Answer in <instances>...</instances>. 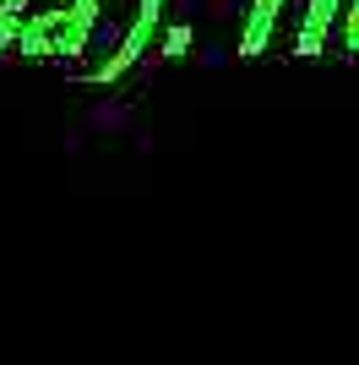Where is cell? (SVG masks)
I'll use <instances>...</instances> for the list:
<instances>
[{
    "label": "cell",
    "mask_w": 359,
    "mask_h": 365,
    "mask_svg": "<svg viewBox=\"0 0 359 365\" xmlns=\"http://www.w3.org/2000/svg\"><path fill=\"white\" fill-rule=\"evenodd\" d=\"M93 28H98V11L22 16V38H16V55H22V61H66V55H82V49L93 44Z\"/></svg>",
    "instance_id": "obj_1"
},
{
    "label": "cell",
    "mask_w": 359,
    "mask_h": 365,
    "mask_svg": "<svg viewBox=\"0 0 359 365\" xmlns=\"http://www.w3.org/2000/svg\"><path fill=\"white\" fill-rule=\"evenodd\" d=\"M164 6L169 0H136L131 22H125V33L115 38V49H109L104 61L88 66V82H120L125 71H136V66L152 55V38H164Z\"/></svg>",
    "instance_id": "obj_2"
},
{
    "label": "cell",
    "mask_w": 359,
    "mask_h": 365,
    "mask_svg": "<svg viewBox=\"0 0 359 365\" xmlns=\"http://www.w3.org/2000/svg\"><path fill=\"white\" fill-rule=\"evenodd\" d=\"M343 6L348 0H305L299 28H294V38H288V55H299V61L327 55V38H332V28L343 22Z\"/></svg>",
    "instance_id": "obj_3"
},
{
    "label": "cell",
    "mask_w": 359,
    "mask_h": 365,
    "mask_svg": "<svg viewBox=\"0 0 359 365\" xmlns=\"http://www.w3.org/2000/svg\"><path fill=\"white\" fill-rule=\"evenodd\" d=\"M283 16H288V0H251L245 11V28H239V55H267L278 38H283Z\"/></svg>",
    "instance_id": "obj_4"
},
{
    "label": "cell",
    "mask_w": 359,
    "mask_h": 365,
    "mask_svg": "<svg viewBox=\"0 0 359 365\" xmlns=\"http://www.w3.org/2000/svg\"><path fill=\"white\" fill-rule=\"evenodd\" d=\"M66 11H98V0H33L28 16H66Z\"/></svg>",
    "instance_id": "obj_5"
},
{
    "label": "cell",
    "mask_w": 359,
    "mask_h": 365,
    "mask_svg": "<svg viewBox=\"0 0 359 365\" xmlns=\"http://www.w3.org/2000/svg\"><path fill=\"white\" fill-rule=\"evenodd\" d=\"M185 49H191V28H164L158 55H164V61H185Z\"/></svg>",
    "instance_id": "obj_6"
},
{
    "label": "cell",
    "mask_w": 359,
    "mask_h": 365,
    "mask_svg": "<svg viewBox=\"0 0 359 365\" xmlns=\"http://www.w3.org/2000/svg\"><path fill=\"white\" fill-rule=\"evenodd\" d=\"M338 38H343L348 55H359V0H348L343 6V22H338Z\"/></svg>",
    "instance_id": "obj_7"
},
{
    "label": "cell",
    "mask_w": 359,
    "mask_h": 365,
    "mask_svg": "<svg viewBox=\"0 0 359 365\" xmlns=\"http://www.w3.org/2000/svg\"><path fill=\"white\" fill-rule=\"evenodd\" d=\"M33 0H0V22H22Z\"/></svg>",
    "instance_id": "obj_8"
},
{
    "label": "cell",
    "mask_w": 359,
    "mask_h": 365,
    "mask_svg": "<svg viewBox=\"0 0 359 365\" xmlns=\"http://www.w3.org/2000/svg\"><path fill=\"white\" fill-rule=\"evenodd\" d=\"M16 38H22V22H0V49H16Z\"/></svg>",
    "instance_id": "obj_9"
}]
</instances>
